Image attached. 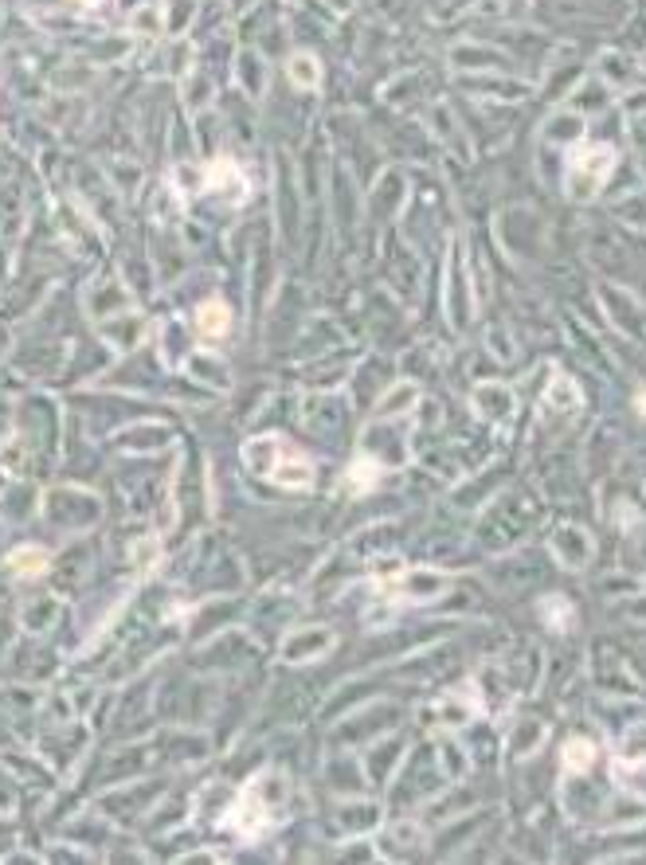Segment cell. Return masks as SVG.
Masks as SVG:
<instances>
[{"mask_svg":"<svg viewBox=\"0 0 646 865\" xmlns=\"http://www.w3.org/2000/svg\"><path fill=\"white\" fill-rule=\"evenodd\" d=\"M83 4H98V0H83Z\"/></svg>","mask_w":646,"mask_h":865,"instance_id":"cell-10","label":"cell"},{"mask_svg":"<svg viewBox=\"0 0 646 865\" xmlns=\"http://www.w3.org/2000/svg\"><path fill=\"white\" fill-rule=\"evenodd\" d=\"M380 482V470H376V462H353V470H349V486L357 490V494H365Z\"/></svg>","mask_w":646,"mask_h":865,"instance_id":"cell-9","label":"cell"},{"mask_svg":"<svg viewBox=\"0 0 646 865\" xmlns=\"http://www.w3.org/2000/svg\"><path fill=\"white\" fill-rule=\"evenodd\" d=\"M196 329H200V337H224L231 329V310L220 298L204 302V306L196 310Z\"/></svg>","mask_w":646,"mask_h":865,"instance_id":"cell-5","label":"cell"},{"mask_svg":"<svg viewBox=\"0 0 646 865\" xmlns=\"http://www.w3.org/2000/svg\"><path fill=\"white\" fill-rule=\"evenodd\" d=\"M243 458L255 474H263L267 482L275 486H286V490H306L314 482V462L302 455L298 447H290L282 435H263V439H251L243 447Z\"/></svg>","mask_w":646,"mask_h":865,"instance_id":"cell-1","label":"cell"},{"mask_svg":"<svg viewBox=\"0 0 646 865\" xmlns=\"http://www.w3.org/2000/svg\"><path fill=\"white\" fill-rule=\"evenodd\" d=\"M592 764H596V744L584 740V736H572V740L564 744V768H568V772H588Z\"/></svg>","mask_w":646,"mask_h":865,"instance_id":"cell-7","label":"cell"},{"mask_svg":"<svg viewBox=\"0 0 646 865\" xmlns=\"http://www.w3.org/2000/svg\"><path fill=\"white\" fill-rule=\"evenodd\" d=\"M643 404H646V392H643ZM643 415H646V408H643Z\"/></svg>","mask_w":646,"mask_h":865,"instance_id":"cell-11","label":"cell"},{"mask_svg":"<svg viewBox=\"0 0 646 865\" xmlns=\"http://www.w3.org/2000/svg\"><path fill=\"white\" fill-rule=\"evenodd\" d=\"M228 826H235L243 838H259L271 819H267V803L259 799V779H251L247 787H243V795H239V807H235V815L228 819Z\"/></svg>","mask_w":646,"mask_h":865,"instance_id":"cell-3","label":"cell"},{"mask_svg":"<svg viewBox=\"0 0 646 865\" xmlns=\"http://www.w3.org/2000/svg\"><path fill=\"white\" fill-rule=\"evenodd\" d=\"M47 564H51V552L40 545H20V548L8 552V572L20 576V580H36V576H44Z\"/></svg>","mask_w":646,"mask_h":865,"instance_id":"cell-4","label":"cell"},{"mask_svg":"<svg viewBox=\"0 0 646 865\" xmlns=\"http://www.w3.org/2000/svg\"><path fill=\"white\" fill-rule=\"evenodd\" d=\"M286 71H290V83H294V87H306V91H314V87L322 83V67H318V59H314V55H306V51H302V55H294Z\"/></svg>","mask_w":646,"mask_h":865,"instance_id":"cell-6","label":"cell"},{"mask_svg":"<svg viewBox=\"0 0 646 865\" xmlns=\"http://www.w3.org/2000/svg\"><path fill=\"white\" fill-rule=\"evenodd\" d=\"M231 184H235L239 192H247V181H243V173H239V165H231L228 157H220V161H212V165H208V188H216V192H228Z\"/></svg>","mask_w":646,"mask_h":865,"instance_id":"cell-8","label":"cell"},{"mask_svg":"<svg viewBox=\"0 0 646 865\" xmlns=\"http://www.w3.org/2000/svg\"><path fill=\"white\" fill-rule=\"evenodd\" d=\"M611 169H615V149L611 145H584L580 153H572V161H568L572 196H580V200L596 196V188L611 177Z\"/></svg>","mask_w":646,"mask_h":865,"instance_id":"cell-2","label":"cell"}]
</instances>
